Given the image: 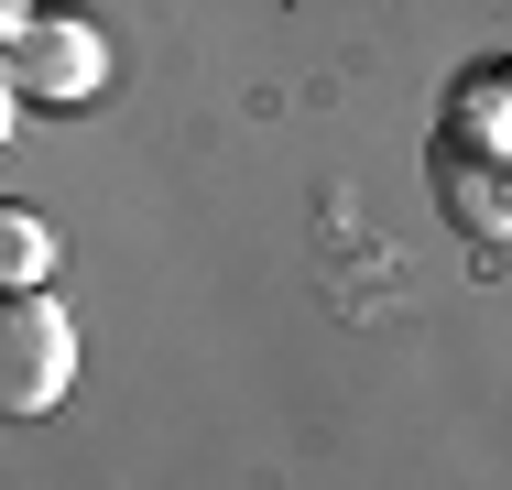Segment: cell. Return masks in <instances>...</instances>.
I'll return each mask as SVG.
<instances>
[{
	"label": "cell",
	"instance_id": "obj_1",
	"mask_svg": "<svg viewBox=\"0 0 512 490\" xmlns=\"http://www.w3.org/2000/svg\"><path fill=\"white\" fill-rule=\"evenodd\" d=\"M425 196H436V218H447L458 240L502 251V240H512V131H491V120H447L436 153H425Z\"/></svg>",
	"mask_w": 512,
	"mask_h": 490
},
{
	"label": "cell",
	"instance_id": "obj_2",
	"mask_svg": "<svg viewBox=\"0 0 512 490\" xmlns=\"http://www.w3.org/2000/svg\"><path fill=\"white\" fill-rule=\"evenodd\" d=\"M77 382V316L55 294H11L0 305V414H55Z\"/></svg>",
	"mask_w": 512,
	"mask_h": 490
},
{
	"label": "cell",
	"instance_id": "obj_5",
	"mask_svg": "<svg viewBox=\"0 0 512 490\" xmlns=\"http://www.w3.org/2000/svg\"><path fill=\"white\" fill-rule=\"evenodd\" d=\"M0 22H11V33H22V22H44V0H0Z\"/></svg>",
	"mask_w": 512,
	"mask_h": 490
},
{
	"label": "cell",
	"instance_id": "obj_3",
	"mask_svg": "<svg viewBox=\"0 0 512 490\" xmlns=\"http://www.w3.org/2000/svg\"><path fill=\"white\" fill-rule=\"evenodd\" d=\"M11 98L22 109H88L109 88V33L99 22H77V11H44V22H22L11 33Z\"/></svg>",
	"mask_w": 512,
	"mask_h": 490
},
{
	"label": "cell",
	"instance_id": "obj_4",
	"mask_svg": "<svg viewBox=\"0 0 512 490\" xmlns=\"http://www.w3.org/2000/svg\"><path fill=\"white\" fill-rule=\"evenodd\" d=\"M44 273H55V229H44L33 207H0V284H11V294H33Z\"/></svg>",
	"mask_w": 512,
	"mask_h": 490
}]
</instances>
